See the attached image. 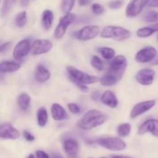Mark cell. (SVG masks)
I'll list each match as a JSON object with an SVG mask.
<instances>
[{"label":"cell","mask_w":158,"mask_h":158,"mask_svg":"<svg viewBox=\"0 0 158 158\" xmlns=\"http://www.w3.org/2000/svg\"><path fill=\"white\" fill-rule=\"evenodd\" d=\"M69 80H70V81L72 82L73 83H74V84H75L76 86H77V87H78L81 91H83V92H87V91L89 90V88H88V86H86V84H83V83H80V82H78V81H77V80H73V79L70 78V77H69Z\"/></svg>","instance_id":"35"},{"label":"cell","mask_w":158,"mask_h":158,"mask_svg":"<svg viewBox=\"0 0 158 158\" xmlns=\"http://www.w3.org/2000/svg\"><path fill=\"white\" fill-rule=\"evenodd\" d=\"M19 137V131L10 123H3L0 125V138L16 140Z\"/></svg>","instance_id":"15"},{"label":"cell","mask_w":158,"mask_h":158,"mask_svg":"<svg viewBox=\"0 0 158 158\" xmlns=\"http://www.w3.org/2000/svg\"><path fill=\"white\" fill-rule=\"evenodd\" d=\"M91 98L93 99L94 100H97L100 98V93L97 92V91H94V93L91 95Z\"/></svg>","instance_id":"42"},{"label":"cell","mask_w":158,"mask_h":158,"mask_svg":"<svg viewBox=\"0 0 158 158\" xmlns=\"http://www.w3.org/2000/svg\"><path fill=\"white\" fill-rule=\"evenodd\" d=\"M52 158H64L60 153L58 152H54L52 153Z\"/></svg>","instance_id":"43"},{"label":"cell","mask_w":158,"mask_h":158,"mask_svg":"<svg viewBox=\"0 0 158 158\" xmlns=\"http://www.w3.org/2000/svg\"><path fill=\"white\" fill-rule=\"evenodd\" d=\"M29 0H20V3H21L22 6H24V7H26V6L29 5Z\"/></svg>","instance_id":"44"},{"label":"cell","mask_w":158,"mask_h":158,"mask_svg":"<svg viewBox=\"0 0 158 158\" xmlns=\"http://www.w3.org/2000/svg\"><path fill=\"white\" fill-rule=\"evenodd\" d=\"M51 77V73L46 66L42 64L37 65L35 71V80L39 83H45L48 81Z\"/></svg>","instance_id":"18"},{"label":"cell","mask_w":158,"mask_h":158,"mask_svg":"<svg viewBox=\"0 0 158 158\" xmlns=\"http://www.w3.org/2000/svg\"><path fill=\"white\" fill-rule=\"evenodd\" d=\"M99 81H100V84L102 86H111L115 85L117 82H119L120 80H118L116 76H114V74L110 73L107 72L106 73H105L104 75L102 76L100 79H99Z\"/></svg>","instance_id":"24"},{"label":"cell","mask_w":158,"mask_h":158,"mask_svg":"<svg viewBox=\"0 0 158 158\" xmlns=\"http://www.w3.org/2000/svg\"><path fill=\"white\" fill-rule=\"evenodd\" d=\"M23 137H24V138L26 139L27 141H29V142H32L35 140V137H34L31 133H29V131H26V130L23 131Z\"/></svg>","instance_id":"38"},{"label":"cell","mask_w":158,"mask_h":158,"mask_svg":"<svg viewBox=\"0 0 158 158\" xmlns=\"http://www.w3.org/2000/svg\"><path fill=\"white\" fill-rule=\"evenodd\" d=\"M157 40H158V36H157Z\"/></svg>","instance_id":"50"},{"label":"cell","mask_w":158,"mask_h":158,"mask_svg":"<svg viewBox=\"0 0 158 158\" xmlns=\"http://www.w3.org/2000/svg\"><path fill=\"white\" fill-rule=\"evenodd\" d=\"M21 65L16 62L3 61L0 63V73H13L19 70Z\"/></svg>","instance_id":"22"},{"label":"cell","mask_w":158,"mask_h":158,"mask_svg":"<svg viewBox=\"0 0 158 158\" xmlns=\"http://www.w3.org/2000/svg\"><path fill=\"white\" fill-rule=\"evenodd\" d=\"M73 158H75V157H73Z\"/></svg>","instance_id":"48"},{"label":"cell","mask_w":158,"mask_h":158,"mask_svg":"<svg viewBox=\"0 0 158 158\" xmlns=\"http://www.w3.org/2000/svg\"><path fill=\"white\" fill-rule=\"evenodd\" d=\"M63 148L68 155L72 157H76L79 152V143L74 139H66L63 142Z\"/></svg>","instance_id":"17"},{"label":"cell","mask_w":158,"mask_h":158,"mask_svg":"<svg viewBox=\"0 0 158 158\" xmlns=\"http://www.w3.org/2000/svg\"><path fill=\"white\" fill-rule=\"evenodd\" d=\"M156 32H158V23H154L149 26H144V27L140 28L137 29V35L140 38H147L151 36Z\"/></svg>","instance_id":"20"},{"label":"cell","mask_w":158,"mask_h":158,"mask_svg":"<svg viewBox=\"0 0 158 158\" xmlns=\"http://www.w3.org/2000/svg\"><path fill=\"white\" fill-rule=\"evenodd\" d=\"M143 21L148 23H154L158 22V12L154 10H149L143 16Z\"/></svg>","instance_id":"28"},{"label":"cell","mask_w":158,"mask_h":158,"mask_svg":"<svg viewBox=\"0 0 158 158\" xmlns=\"http://www.w3.org/2000/svg\"><path fill=\"white\" fill-rule=\"evenodd\" d=\"M146 133H151L152 135L158 137V120L149 119L139 127L138 134L143 135Z\"/></svg>","instance_id":"14"},{"label":"cell","mask_w":158,"mask_h":158,"mask_svg":"<svg viewBox=\"0 0 158 158\" xmlns=\"http://www.w3.org/2000/svg\"><path fill=\"white\" fill-rule=\"evenodd\" d=\"M66 70L68 72L69 77L80 82V83H83V84L87 85L96 83L99 81V79H100L96 76L86 73L75 68L74 66H68L66 67Z\"/></svg>","instance_id":"3"},{"label":"cell","mask_w":158,"mask_h":158,"mask_svg":"<svg viewBox=\"0 0 158 158\" xmlns=\"http://www.w3.org/2000/svg\"><path fill=\"white\" fill-rule=\"evenodd\" d=\"M67 107L68 109L69 110L71 113L73 114H79L80 112V107L78 104L75 103H69L67 104Z\"/></svg>","instance_id":"36"},{"label":"cell","mask_w":158,"mask_h":158,"mask_svg":"<svg viewBox=\"0 0 158 158\" xmlns=\"http://www.w3.org/2000/svg\"><path fill=\"white\" fill-rule=\"evenodd\" d=\"M127 66V60L126 57L123 55L117 56L116 57L114 56L113 60H111L108 72L114 74L118 78L119 80H120L124 74Z\"/></svg>","instance_id":"4"},{"label":"cell","mask_w":158,"mask_h":158,"mask_svg":"<svg viewBox=\"0 0 158 158\" xmlns=\"http://www.w3.org/2000/svg\"><path fill=\"white\" fill-rule=\"evenodd\" d=\"M100 100L106 106L110 108H116L118 106V100L113 91L106 90L100 96Z\"/></svg>","instance_id":"16"},{"label":"cell","mask_w":158,"mask_h":158,"mask_svg":"<svg viewBox=\"0 0 158 158\" xmlns=\"http://www.w3.org/2000/svg\"><path fill=\"white\" fill-rule=\"evenodd\" d=\"M54 19V14L49 9H46V10L43 11V14H42V26H43V29L45 30H49L50 28L52 27V23H53Z\"/></svg>","instance_id":"21"},{"label":"cell","mask_w":158,"mask_h":158,"mask_svg":"<svg viewBox=\"0 0 158 158\" xmlns=\"http://www.w3.org/2000/svg\"><path fill=\"white\" fill-rule=\"evenodd\" d=\"M157 54V51L155 48L153 46H146L137 52L135 56V60L140 63H149L156 58Z\"/></svg>","instance_id":"9"},{"label":"cell","mask_w":158,"mask_h":158,"mask_svg":"<svg viewBox=\"0 0 158 158\" xmlns=\"http://www.w3.org/2000/svg\"><path fill=\"white\" fill-rule=\"evenodd\" d=\"M31 98L26 93H22L17 98V104L19 108L23 111H27L30 106Z\"/></svg>","instance_id":"23"},{"label":"cell","mask_w":158,"mask_h":158,"mask_svg":"<svg viewBox=\"0 0 158 158\" xmlns=\"http://www.w3.org/2000/svg\"><path fill=\"white\" fill-rule=\"evenodd\" d=\"M92 0H78V3L81 6H86L91 2Z\"/></svg>","instance_id":"41"},{"label":"cell","mask_w":158,"mask_h":158,"mask_svg":"<svg viewBox=\"0 0 158 158\" xmlns=\"http://www.w3.org/2000/svg\"><path fill=\"white\" fill-rule=\"evenodd\" d=\"M12 46V42H6V43H2L0 45V52H6L8 49Z\"/></svg>","instance_id":"37"},{"label":"cell","mask_w":158,"mask_h":158,"mask_svg":"<svg viewBox=\"0 0 158 158\" xmlns=\"http://www.w3.org/2000/svg\"><path fill=\"white\" fill-rule=\"evenodd\" d=\"M100 29L96 25H89L83 27L79 30L75 31L72 33L73 38L80 41H88L94 40L100 34Z\"/></svg>","instance_id":"5"},{"label":"cell","mask_w":158,"mask_h":158,"mask_svg":"<svg viewBox=\"0 0 158 158\" xmlns=\"http://www.w3.org/2000/svg\"><path fill=\"white\" fill-rule=\"evenodd\" d=\"M100 158H106V157H100Z\"/></svg>","instance_id":"47"},{"label":"cell","mask_w":158,"mask_h":158,"mask_svg":"<svg viewBox=\"0 0 158 158\" xmlns=\"http://www.w3.org/2000/svg\"><path fill=\"white\" fill-rule=\"evenodd\" d=\"M156 105V101L154 100H145V101L140 102L137 103L134 107L132 108L131 111V118L135 119L138 117L139 116L145 114L150 110L152 109Z\"/></svg>","instance_id":"12"},{"label":"cell","mask_w":158,"mask_h":158,"mask_svg":"<svg viewBox=\"0 0 158 158\" xmlns=\"http://www.w3.org/2000/svg\"><path fill=\"white\" fill-rule=\"evenodd\" d=\"M37 123L40 127H44L48 122V112L44 106H41L37 110L36 113Z\"/></svg>","instance_id":"25"},{"label":"cell","mask_w":158,"mask_h":158,"mask_svg":"<svg viewBox=\"0 0 158 158\" xmlns=\"http://www.w3.org/2000/svg\"><path fill=\"white\" fill-rule=\"evenodd\" d=\"M123 4V0H114V1L110 2L108 6L110 9H120Z\"/></svg>","instance_id":"34"},{"label":"cell","mask_w":158,"mask_h":158,"mask_svg":"<svg viewBox=\"0 0 158 158\" xmlns=\"http://www.w3.org/2000/svg\"><path fill=\"white\" fill-rule=\"evenodd\" d=\"M98 52L101 54L103 58L106 60H111L115 56L116 52L113 48L110 47H100L98 49Z\"/></svg>","instance_id":"26"},{"label":"cell","mask_w":158,"mask_h":158,"mask_svg":"<svg viewBox=\"0 0 158 158\" xmlns=\"http://www.w3.org/2000/svg\"><path fill=\"white\" fill-rule=\"evenodd\" d=\"M148 6L151 8H158V0H149Z\"/></svg>","instance_id":"40"},{"label":"cell","mask_w":158,"mask_h":158,"mask_svg":"<svg viewBox=\"0 0 158 158\" xmlns=\"http://www.w3.org/2000/svg\"><path fill=\"white\" fill-rule=\"evenodd\" d=\"M131 124L129 123H121L120 125H119L118 127H117V134L120 137H126L127 136L130 135L131 132Z\"/></svg>","instance_id":"27"},{"label":"cell","mask_w":158,"mask_h":158,"mask_svg":"<svg viewBox=\"0 0 158 158\" xmlns=\"http://www.w3.org/2000/svg\"><path fill=\"white\" fill-rule=\"evenodd\" d=\"M51 114L54 120L61 121L67 117V113L63 106L59 103H53L51 106Z\"/></svg>","instance_id":"19"},{"label":"cell","mask_w":158,"mask_h":158,"mask_svg":"<svg viewBox=\"0 0 158 158\" xmlns=\"http://www.w3.org/2000/svg\"><path fill=\"white\" fill-rule=\"evenodd\" d=\"M112 158H131L129 157H124V156H112Z\"/></svg>","instance_id":"45"},{"label":"cell","mask_w":158,"mask_h":158,"mask_svg":"<svg viewBox=\"0 0 158 158\" xmlns=\"http://www.w3.org/2000/svg\"><path fill=\"white\" fill-rule=\"evenodd\" d=\"M0 2H1V0H0Z\"/></svg>","instance_id":"49"},{"label":"cell","mask_w":158,"mask_h":158,"mask_svg":"<svg viewBox=\"0 0 158 158\" xmlns=\"http://www.w3.org/2000/svg\"><path fill=\"white\" fill-rule=\"evenodd\" d=\"M90 63L93 67L98 71H102L104 68L103 60L97 56H93L90 60Z\"/></svg>","instance_id":"31"},{"label":"cell","mask_w":158,"mask_h":158,"mask_svg":"<svg viewBox=\"0 0 158 158\" xmlns=\"http://www.w3.org/2000/svg\"><path fill=\"white\" fill-rule=\"evenodd\" d=\"M155 72L151 69H142L136 75V80L142 86H150L154 83Z\"/></svg>","instance_id":"13"},{"label":"cell","mask_w":158,"mask_h":158,"mask_svg":"<svg viewBox=\"0 0 158 158\" xmlns=\"http://www.w3.org/2000/svg\"><path fill=\"white\" fill-rule=\"evenodd\" d=\"M27 158H35V156L32 155V154H30V155H29Z\"/></svg>","instance_id":"46"},{"label":"cell","mask_w":158,"mask_h":158,"mask_svg":"<svg viewBox=\"0 0 158 158\" xmlns=\"http://www.w3.org/2000/svg\"><path fill=\"white\" fill-rule=\"evenodd\" d=\"M15 1L16 0H4L3 1L2 8L1 12V15L3 18H5V17H6L9 15V12H10L12 6L15 4Z\"/></svg>","instance_id":"29"},{"label":"cell","mask_w":158,"mask_h":158,"mask_svg":"<svg viewBox=\"0 0 158 158\" xmlns=\"http://www.w3.org/2000/svg\"><path fill=\"white\" fill-rule=\"evenodd\" d=\"M77 20V15L74 13H71V12H68L66 13L63 17L60 19L58 25H57L56 28L54 32V37L56 40H60L63 37V35L66 33V30H67L68 27L75 23Z\"/></svg>","instance_id":"6"},{"label":"cell","mask_w":158,"mask_h":158,"mask_svg":"<svg viewBox=\"0 0 158 158\" xmlns=\"http://www.w3.org/2000/svg\"><path fill=\"white\" fill-rule=\"evenodd\" d=\"M76 0H63L61 4V9L63 13L70 12L75 5Z\"/></svg>","instance_id":"32"},{"label":"cell","mask_w":158,"mask_h":158,"mask_svg":"<svg viewBox=\"0 0 158 158\" xmlns=\"http://www.w3.org/2000/svg\"><path fill=\"white\" fill-rule=\"evenodd\" d=\"M15 25L19 28L26 26V24L27 23V13L26 11H23L17 14L15 18Z\"/></svg>","instance_id":"30"},{"label":"cell","mask_w":158,"mask_h":158,"mask_svg":"<svg viewBox=\"0 0 158 158\" xmlns=\"http://www.w3.org/2000/svg\"><path fill=\"white\" fill-rule=\"evenodd\" d=\"M97 143L106 149L113 151H123L126 148L127 145L123 140L119 137H101L97 140Z\"/></svg>","instance_id":"7"},{"label":"cell","mask_w":158,"mask_h":158,"mask_svg":"<svg viewBox=\"0 0 158 158\" xmlns=\"http://www.w3.org/2000/svg\"><path fill=\"white\" fill-rule=\"evenodd\" d=\"M52 48V43L49 40H36L31 44V52L33 55L47 53Z\"/></svg>","instance_id":"11"},{"label":"cell","mask_w":158,"mask_h":158,"mask_svg":"<svg viewBox=\"0 0 158 158\" xmlns=\"http://www.w3.org/2000/svg\"><path fill=\"white\" fill-rule=\"evenodd\" d=\"M91 11L96 15H100L105 11L104 7L99 3H94L91 5Z\"/></svg>","instance_id":"33"},{"label":"cell","mask_w":158,"mask_h":158,"mask_svg":"<svg viewBox=\"0 0 158 158\" xmlns=\"http://www.w3.org/2000/svg\"><path fill=\"white\" fill-rule=\"evenodd\" d=\"M108 117L102 111L99 110H90L87 111L80 120L77 122V127L84 131H89L103 125Z\"/></svg>","instance_id":"1"},{"label":"cell","mask_w":158,"mask_h":158,"mask_svg":"<svg viewBox=\"0 0 158 158\" xmlns=\"http://www.w3.org/2000/svg\"><path fill=\"white\" fill-rule=\"evenodd\" d=\"M149 0H131L126 8V15L128 18H134L140 15L148 6Z\"/></svg>","instance_id":"8"},{"label":"cell","mask_w":158,"mask_h":158,"mask_svg":"<svg viewBox=\"0 0 158 158\" xmlns=\"http://www.w3.org/2000/svg\"><path fill=\"white\" fill-rule=\"evenodd\" d=\"M31 51V43L30 40L25 39V40H21L15 45V48L13 49L14 59L16 60H21L24 59L29 52Z\"/></svg>","instance_id":"10"},{"label":"cell","mask_w":158,"mask_h":158,"mask_svg":"<svg viewBox=\"0 0 158 158\" xmlns=\"http://www.w3.org/2000/svg\"><path fill=\"white\" fill-rule=\"evenodd\" d=\"M100 35L104 39H112L116 41H123L131 36V32L126 28L121 26H108L100 31Z\"/></svg>","instance_id":"2"},{"label":"cell","mask_w":158,"mask_h":158,"mask_svg":"<svg viewBox=\"0 0 158 158\" xmlns=\"http://www.w3.org/2000/svg\"><path fill=\"white\" fill-rule=\"evenodd\" d=\"M35 157L36 158H49V156L43 151H37L35 152Z\"/></svg>","instance_id":"39"}]
</instances>
